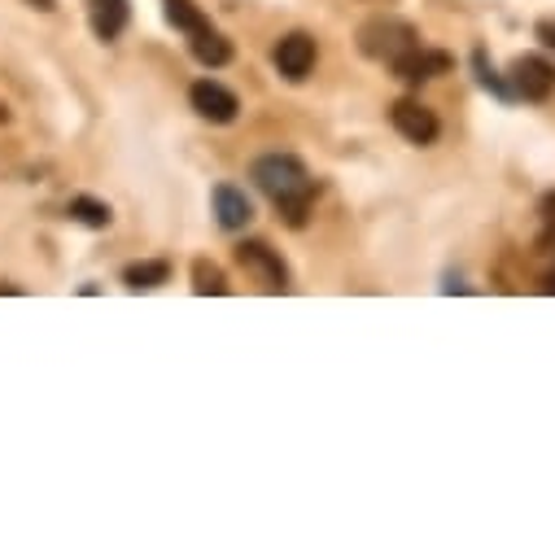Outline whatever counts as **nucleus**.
Wrapping results in <instances>:
<instances>
[{
  "label": "nucleus",
  "instance_id": "12",
  "mask_svg": "<svg viewBox=\"0 0 555 555\" xmlns=\"http://www.w3.org/2000/svg\"><path fill=\"white\" fill-rule=\"evenodd\" d=\"M189 49H193V57H197L202 66H210V70H219V66H228V62H232V44H228L215 27H206V31L189 36Z\"/></svg>",
  "mask_w": 555,
  "mask_h": 555
},
{
  "label": "nucleus",
  "instance_id": "2",
  "mask_svg": "<svg viewBox=\"0 0 555 555\" xmlns=\"http://www.w3.org/2000/svg\"><path fill=\"white\" fill-rule=\"evenodd\" d=\"M415 44H421V31H415L411 23H402V18H389V14L359 27V49H363V57L385 62V66H393V62H398L402 53H411Z\"/></svg>",
  "mask_w": 555,
  "mask_h": 555
},
{
  "label": "nucleus",
  "instance_id": "10",
  "mask_svg": "<svg viewBox=\"0 0 555 555\" xmlns=\"http://www.w3.org/2000/svg\"><path fill=\"white\" fill-rule=\"evenodd\" d=\"M88 18H92L96 40L114 44L131 23V0H88Z\"/></svg>",
  "mask_w": 555,
  "mask_h": 555
},
{
  "label": "nucleus",
  "instance_id": "6",
  "mask_svg": "<svg viewBox=\"0 0 555 555\" xmlns=\"http://www.w3.org/2000/svg\"><path fill=\"white\" fill-rule=\"evenodd\" d=\"M189 101H193V109H197L206 122H215V127H228V122H236V114H241L236 92L223 88L219 79H197V83L189 88Z\"/></svg>",
  "mask_w": 555,
  "mask_h": 555
},
{
  "label": "nucleus",
  "instance_id": "15",
  "mask_svg": "<svg viewBox=\"0 0 555 555\" xmlns=\"http://www.w3.org/2000/svg\"><path fill=\"white\" fill-rule=\"evenodd\" d=\"M193 294H202V298H223V294H228L223 267H215L210 258H197V262H193Z\"/></svg>",
  "mask_w": 555,
  "mask_h": 555
},
{
  "label": "nucleus",
  "instance_id": "11",
  "mask_svg": "<svg viewBox=\"0 0 555 555\" xmlns=\"http://www.w3.org/2000/svg\"><path fill=\"white\" fill-rule=\"evenodd\" d=\"M171 281V262H163V258H150V262H131V267H122V285L131 289V294H141V289H158V285H167Z\"/></svg>",
  "mask_w": 555,
  "mask_h": 555
},
{
  "label": "nucleus",
  "instance_id": "4",
  "mask_svg": "<svg viewBox=\"0 0 555 555\" xmlns=\"http://www.w3.org/2000/svg\"><path fill=\"white\" fill-rule=\"evenodd\" d=\"M389 122H393V131L402 135V141H411V145H434V141H438V131H442L438 114H434L429 105H421V101H411V96L393 101Z\"/></svg>",
  "mask_w": 555,
  "mask_h": 555
},
{
  "label": "nucleus",
  "instance_id": "18",
  "mask_svg": "<svg viewBox=\"0 0 555 555\" xmlns=\"http://www.w3.org/2000/svg\"><path fill=\"white\" fill-rule=\"evenodd\" d=\"M551 53H555V18H546V23H538V31H533Z\"/></svg>",
  "mask_w": 555,
  "mask_h": 555
},
{
  "label": "nucleus",
  "instance_id": "21",
  "mask_svg": "<svg viewBox=\"0 0 555 555\" xmlns=\"http://www.w3.org/2000/svg\"><path fill=\"white\" fill-rule=\"evenodd\" d=\"M5 118H10V114H5V105H0V122H5Z\"/></svg>",
  "mask_w": 555,
  "mask_h": 555
},
{
  "label": "nucleus",
  "instance_id": "1",
  "mask_svg": "<svg viewBox=\"0 0 555 555\" xmlns=\"http://www.w3.org/2000/svg\"><path fill=\"white\" fill-rule=\"evenodd\" d=\"M249 180L258 184V193L289 219V228H302L307 223V210L320 193V184L311 180V171L302 167V158L294 154H262L254 167H249Z\"/></svg>",
  "mask_w": 555,
  "mask_h": 555
},
{
  "label": "nucleus",
  "instance_id": "17",
  "mask_svg": "<svg viewBox=\"0 0 555 555\" xmlns=\"http://www.w3.org/2000/svg\"><path fill=\"white\" fill-rule=\"evenodd\" d=\"M538 219H542V232H538V249L555 254V189H551V193H542V202H538Z\"/></svg>",
  "mask_w": 555,
  "mask_h": 555
},
{
  "label": "nucleus",
  "instance_id": "8",
  "mask_svg": "<svg viewBox=\"0 0 555 555\" xmlns=\"http://www.w3.org/2000/svg\"><path fill=\"white\" fill-rule=\"evenodd\" d=\"M455 62H451V53H442V49H425V44H415L411 53H402L398 62H393V75L402 79V83H429V79H438V75H447Z\"/></svg>",
  "mask_w": 555,
  "mask_h": 555
},
{
  "label": "nucleus",
  "instance_id": "3",
  "mask_svg": "<svg viewBox=\"0 0 555 555\" xmlns=\"http://www.w3.org/2000/svg\"><path fill=\"white\" fill-rule=\"evenodd\" d=\"M236 262L258 275V285H262L267 294H285V289H289V267H285V258L275 254L271 245H262V241H241V245H236Z\"/></svg>",
  "mask_w": 555,
  "mask_h": 555
},
{
  "label": "nucleus",
  "instance_id": "19",
  "mask_svg": "<svg viewBox=\"0 0 555 555\" xmlns=\"http://www.w3.org/2000/svg\"><path fill=\"white\" fill-rule=\"evenodd\" d=\"M31 5H36L40 14H53V10H57V0H31Z\"/></svg>",
  "mask_w": 555,
  "mask_h": 555
},
{
  "label": "nucleus",
  "instance_id": "13",
  "mask_svg": "<svg viewBox=\"0 0 555 555\" xmlns=\"http://www.w3.org/2000/svg\"><path fill=\"white\" fill-rule=\"evenodd\" d=\"M473 70H477V83H481V88H486L494 101H503V105H507V101H516L512 83H507V79L494 70V62H490V53H486V49H473Z\"/></svg>",
  "mask_w": 555,
  "mask_h": 555
},
{
  "label": "nucleus",
  "instance_id": "7",
  "mask_svg": "<svg viewBox=\"0 0 555 555\" xmlns=\"http://www.w3.org/2000/svg\"><path fill=\"white\" fill-rule=\"evenodd\" d=\"M271 62H275V70H281L289 83H302L315 70V40L307 31H294V36H285L281 44H275Z\"/></svg>",
  "mask_w": 555,
  "mask_h": 555
},
{
  "label": "nucleus",
  "instance_id": "5",
  "mask_svg": "<svg viewBox=\"0 0 555 555\" xmlns=\"http://www.w3.org/2000/svg\"><path fill=\"white\" fill-rule=\"evenodd\" d=\"M516 101H546L555 92V66L538 53H525L512 62V75H507Z\"/></svg>",
  "mask_w": 555,
  "mask_h": 555
},
{
  "label": "nucleus",
  "instance_id": "16",
  "mask_svg": "<svg viewBox=\"0 0 555 555\" xmlns=\"http://www.w3.org/2000/svg\"><path fill=\"white\" fill-rule=\"evenodd\" d=\"M66 215L75 219V223H83V228H109V219H114V210L105 206V202H96V197H70V206H66Z\"/></svg>",
  "mask_w": 555,
  "mask_h": 555
},
{
  "label": "nucleus",
  "instance_id": "20",
  "mask_svg": "<svg viewBox=\"0 0 555 555\" xmlns=\"http://www.w3.org/2000/svg\"><path fill=\"white\" fill-rule=\"evenodd\" d=\"M542 289H546V294H555V271L546 275V281H542Z\"/></svg>",
  "mask_w": 555,
  "mask_h": 555
},
{
  "label": "nucleus",
  "instance_id": "14",
  "mask_svg": "<svg viewBox=\"0 0 555 555\" xmlns=\"http://www.w3.org/2000/svg\"><path fill=\"white\" fill-rule=\"evenodd\" d=\"M163 14H167V23H171L176 31H184V36H197V31L210 27V18L193 5V0H163Z\"/></svg>",
  "mask_w": 555,
  "mask_h": 555
},
{
  "label": "nucleus",
  "instance_id": "9",
  "mask_svg": "<svg viewBox=\"0 0 555 555\" xmlns=\"http://www.w3.org/2000/svg\"><path fill=\"white\" fill-rule=\"evenodd\" d=\"M210 202H215V219H219L223 232H241V228H249L254 206H249L245 189H236V184H219V189L210 193Z\"/></svg>",
  "mask_w": 555,
  "mask_h": 555
}]
</instances>
